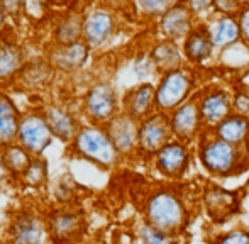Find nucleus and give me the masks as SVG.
<instances>
[{
	"label": "nucleus",
	"instance_id": "1",
	"mask_svg": "<svg viewBox=\"0 0 249 244\" xmlns=\"http://www.w3.org/2000/svg\"><path fill=\"white\" fill-rule=\"evenodd\" d=\"M142 221L178 238L188 226V209L178 192L170 187L153 190L142 204Z\"/></svg>",
	"mask_w": 249,
	"mask_h": 244
},
{
	"label": "nucleus",
	"instance_id": "2",
	"mask_svg": "<svg viewBox=\"0 0 249 244\" xmlns=\"http://www.w3.org/2000/svg\"><path fill=\"white\" fill-rule=\"evenodd\" d=\"M68 155L80 161L90 163L104 172L117 168L122 163L105 125L83 122L75 139L68 146Z\"/></svg>",
	"mask_w": 249,
	"mask_h": 244
},
{
	"label": "nucleus",
	"instance_id": "3",
	"mask_svg": "<svg viewBox=\"0 0 249 244\" xmlns=\"http://www.w3.org/2000/svg\"><path fill=\"white\" fill-rule=\"evenodd\" d=\"M202 136L203 138H200L198 141V159L207 173L227 178L246 168L248 151L215 138L210 131L209 134L203 131Z\"/></svg>",
	"mask_w": 249,
	"mask_h": 244
},
{
	"label": "nucleus",
	"instance_id": "4",
	"mask_svg": "<svg viewBox=\"0 0 249 244\" xmlns=\"http://www.w3.org/2000/svg\"><path fill=\"white\" fill-rule=\"evenodd\" d=\"M78 110L83 122L105 125L122 112L121 95L110 80H92L80 95Z\"/></svg>",
	"mask_w": 249,
	"mask_h": 244
},
{
	"label": "nucleus",
	"instance_id": "5",
	"mask_svg": "<svg viewBox=\"0 0 249 244\" xmlns=\"http://www.w3.org/2000/svg\"><path fill=\"white\" fill-rule=\"evenodd\" d=\"M119 33L117 12L108 3L83 5V41L90 50L102 51L114 41Z\"/></svg>",
	"mask_w": 249,
	"mask_h": 244
},
{
	"label": "nucleus",
	"instance_id": "6",
	"mask_svg": "<svg viewBox=\"0 0 249 244\" xmlns=\"http://www.w3.org/2000/svg\"><path fill=\"white\" fill-rule=\"evenodd\" d=\"M194 87V73L185 66L160 75L156 83V112L170 116L192 99Z\"/></svg>",
	"mask_w": 249,
	"mask_h": 244
},
{
	"label": "nucleus",
	"instance_id": "7",
	"mask_svg": "<svg viewBox=\"0 0 249 244\" xmlns=\"http://www.w3.org/2000/svg\"><path fill=\"white\" fill-rule=\"evenodd\" d=\"M44 217L48 236L54 244H76L85 234V215L76 205H53Z\"/></svg>",
	"mask_w": 249,
	"mask_h": 244
},
{
	"label": "nucleus",
	"instance_id": "8",
	"mask_svg": "<svg viewBox=\"0 0 249 244\" xmlns=\"http://www.w3.org/2000/svg\"><path fill=\"white\" fill-rule=\"evenodd\" d=\"M48 236L46 217L31 209H22L9 217L2 232V244H44Z\"/></svg>",
	"mask_w": 249,
	"mask_h": 244
},
{
	"label": "nucleus",
	"instance_id": "9",
	"mask_svg": "<svg viewBox=\"0 0 249 244\" xmlns=\"http://www.w3.org/2000/svg\"><path fill=\"white\" fill-rule=\"evenodd\" d=\"M54 141L56 139L44 119L41 107L33 105L24 109L16 142L26 148L33 156H44Z\"/></svg>",
	"mask_w": 249,
	"mask_h": 244
},
{
	"label": "nucleus",
	"instance_id": "10",
	"mask_svg": "<svg viewBox=\"0 0 249 244\" xmlns=\"http://www.w3.org/2000/svg\"><path fill=\"white\" fill-rule=\"evenodd\" d=\"M39 107L54 139L68 148L83 124L80 110L63 100H46Z\"/></svg>",
	"mask_w": 249,
	"mask_h": 244
},
{
	"label": "nucleus",
	"instance_id": "11",
	"mask_svg": "<svg viewBox=\"0 0 249 244\" xmlns=\"http://www.w3.org/2000/svg\"><path fill=\"white\" fill-rule=\"evenodd\" d=\"M92 54L93 51L83 39L65 46L48 44L44 48V56L58 76H75L82 73L92 61Z\"/></svg>",
	"mask_w": 249,
	"mask_h": 244
},
{
	"label": "nucleus",
	"instance_id": "12",
	"mask_svg": "<svg viewBox=\"0 0 249 244\" xmlns=\"http://www.w3.org/2000/svg\"><path fill=\"white\" fill-rule=\"evenodd\" d=\"M170 116L154 112L139 122L138 156L142 159H153L170 141H173Z\"/></svg>",
	"mask_w": 249,
	"mask_h": 244
},
{
	"label": "nucleus",
	"instance_id": "13",
	"mask_svg": "<svg viewBox=\"0 0 249 244\" xmlns=\"http://www.w3.org/2000/svg\"><path fill=\"white\" fill-rule=\"evenodd\" d=\"M83 5L85 3L63 5V10L54 14L48 36L51 46H65L83 39Z\"/></svg>",
	"mask_w": 249,
	"mask_h": 244
},
{
	"label": "nucleus",
	"instance_id": "14",
	"mask_svg": "<svg viewBox=\"0 0 249 244\" xmlns=\"http://www.w3.org/2000/svg\"><path fill=\"white\" fill-rule=\"evenodd\" d=\"M241 193L227 190L220 185H205L202 192V204L205 214L213 224L231 221L241 210Z\"/></svg>",
	"mask_w": 249,
	"mask_h": 244
},
{
	"label": "nucleus",
	"instance_id": "15",
	"mask_svg": "<svg viewBox=\"0 0 249 244\" xmlns=\"http://www.w3.org/2000/svg\"><path fill=\"white\" fill-rule=\"evenodd\" d=\"M29 61L27 48L16 37L5 34L0 43V90L14 88L24 66Z\"/></svg>",
	"mask_w": 249,
	"mask_h": 244
},
{
	"label": "nucleus",
	"instance_id": "16",
	"mask_svg": "<svg viewBox=\"0 0 249 244\" xmlns=\"http://www.w3.org/2000/svg\"><path fill=\"white\" fill-rule=\"evenodd\" d=\"M192 153L188 144L181 141H170L153 158L154 170L168 180H180L190 168Z\"/></svg>",
	"mask_w": 249,
	"mask_h": 244
},
{
	"label": "nucleus",
	"instance_id": "17",
	"mask_svg": "<svg viewBox=\"0 0 249 244\" xmlns=\"http://www.w3.org/2000/svg\"><path fill=\"white\" fill-rule=\"evenodd\" d=\"M171 132L177 141L190 144L192 141L203 134V122L198 109V97H192L187 104L178 107L170 114Z\"/></svg>",
	"mask_w": 249,
	"mask_h": 244
},
{
	"label": "nucleus",
	"instance_id": "18",
	"mask_svg": "<svg viewBox=\"0 0 249 244\" xmlns=\"http://www.w3.org/2000/svg\"><path fill=\"white\" fill-rule=\"evenodd\" d=\"M195 20L197 17L194 16L187 2H175L158 20V31L163 39L178 43L180 39L185 41L190 31L197 26Z\"/></svg>",
	"mask_w": 249,
	"mask_h": 244
},
{
	"label": "nucleus",
	"instance_id": "19",
	"mask_svg": "<svg viewBox=\"0 0 249 244\" xmlns=\"http://www.w3.org/2000/svg\"><path fill=\"white\" fill-rule=\"evenodd\" d=\"M108 136L114 142L115 149L122 159H131L138 156V136H139V122L127 114L121 112L110 122L105 124Z\"/></svg>",
	"mask_w": 249,
	"mask_h": 244
},
{
	"label": "nucleus",
	"instance_id": "20",
	"mask_svg": "<svg viewBox=\"0 0 249 244\" xmlns=\"http://www.w3.org/2000/svg\"><path fill=\"white\" fill-rule=\"evenodd\" d=\"M198 109L202 116L203 129L213 131L222 121H226L231 114H234L232 109V95L224 88H212L203 92V95L198 97Z\"/></svg>",
	"mask_w": 249,
	"mask_h": 244
},
{
	"label": "nucleus",
	"instance_id": "21",
	"mask_svg": "<svg viewBox=\"0 0 249 244\" xmlns=\"http://www.w3.org/2000/svg\"><path fill=\"white\" fill-rule=\"evenodd\" d=\"M56 71L53 70L50 61L46 60L44 53L41 56H29V61L24 66L22 73L17 78V83L14 88L20 90L26 93H41L46 92L53 85L56 78Z\"/></svg>",
	"mask_w": 249,
	"mask_h": 244
},
{
	"label": "nucleus",
	"instance_id": "22",
	"mask_svg": "<svg viewBox=\"0 0 249 244\" xmlns=\"http://www.w3.org/2000/svg\"><path fill=\"white\" fill-rule=\"evenodd\" d=\"M122 112L138 122L156 112V85L151 82L136 83L121 97Z\"/></svg>",
	"mask_w": 249,
	"mask_h": 244
},
{
	"label": "nucleus",
	"instance_id": "23",
	"mask_svg": "<svg viewBox=\"0 0 249 244\" xmlns=\"http://www.w3.org/2000/svg\"><path fill=\"white\" fill-rule=\"evenodd\" d=\"M24 109L16 102L9 90H0V146H9L17 141L20 117Z\"/></svg>",
	"mask_w": 249,
	"mask_h": 244
},
{
	"label": "nucleus",
	"instance_id": "24",
	"mask_svg": "<svg viewBox=\"0 0 249 244\" xmlns=\"http://www.w3.org/2000/svg\"><path fill=\"white\" fill-rule=\"evenodd\" d=\"M215 50H227L241 41V26L237 16H219L205 22Z\"/></svg>",
	"mask_w": 249,
	"mask_h": 244
},
{
	"label": "nucleus",
	"instance_id": "25",
	"mask_svg": "<svg viewBox=\"0 0 249 244\" xmlns=\"http://www.w3.org/2000/svg\"><path fill=\"white\" fill-rule=\"evenodd\" d=\"M213 43L210 39L209 29H207L205 22H200L194 29L190 31L183 41V58L192 65H200V63L207 61L213 54Z\"/></svg>",
	"mask_w": 249,
	"mask_h": 244
},
{
	"label": "nucleus",
	"instance_id": "26",
	"mask_svg": "<svg viewBox=\"0 0 249 244\" xmlns=\"http://www.w3.org/2000/svg\"><path fill=\"white\" fill-rule=\"evenodd\" d=\"M33 159L34 156L26 148H22L19 142H12V144L2 148L0 172L5 173V176H9L12 182L17 183L20 180V176L24 175V172L29 168Z\"/></svg>",
	"mask_w": 249,
	"mask_h": 244
},
{
	"label": "nucleus",
	"instance_id": "27",
	"mask_svg": "<svg viewBox=\"0 0 249 244\" xmlns=\"http://www.w3.org/2000/svg\"><path fill=\"white\" fill-rule=\"evenodd\" d=\"M149 58L153 60L158 73L163 75L171 70H178L183 65V51L180 50L178 43L168 39H161L153 44V48L148 51Z\"/></svg>",
	"mask_w": 249,
	"mask_h": 244
},
{
	"label": "nucleus",
	"instance_id": "28",
	"mask_svg": "<svg viewBox=\"0 0 249 244\" xmlns=\"http://www.w3.org/2000/svg\"><path fill=\"white\" fill-rule=\"evenodd\" d=\"M212 132L215 138L236 146L243 148L249 141V117L239 116V114H231L226 121H222Z\"/></svg>",
	"mask_w": 249,
	"mask_h": 244
},
{
	"label": "nucleus",
	"instance_id": "29",
	"mask_svg": "<svg viewBox=\"0 0 249 244\" xmlns=\"http://www.w3.org/2000/svg\"><path fill=\"white\" fill-rule=\"evenodd\" d=\"M50 163L44 156H34L29 168L24 172L20 180L17 182L20 188H26L31 192H41L50 185Z\"/></svg>",
	"mask_w": 249,
	"mask_h": 244
},
{
	"label": "nucleus",
	"instance_id": "30",
	"mask_svg": "<svg viewBox=\"0 0 249 244\" xmlns=\"http://www.w3.org/2000/svg\"><path fill=\"white\" fill-rule=\"evenodd\" d=\"M54 5L43 0H24V20L29 24H50L54 17Z\"/></svg>",
	"mask_w": 249,
	"mask_h": 244
},
{
	"label": "nucleus",
	"instance_id": "31",
	"mask_svg": "<svg viewBox=\"0 0 249 244\" xmlns=\"http://www.w3.org/2000/svg\"><path fill=\"white\" fill-rule=\"evenodd\" d=\"M53 200L54 205H75V200L78 197L75 180L70 175H61L53 185Z\"/></svg>",
	"mask_w": 249,
	"mask_h": 244
},
{
	"label": "nucleus",
	"instance_id": "32",
	"mask_svg": "<svg viewBox=\"0 0 249 244\" xmlns=\"http://www.w3.org/2000/svg\"><path fill=\"white\" fill-rule=\"evenodd\" d=\"M136 232H138V239L141 244H175V241H177V238L153 227L146 221L139 222Z\"/></svg>",
	"mask_w": 249,
	"mask_h": 244
},
{
	"label": "nucleus",
	"instance_id": "33",
	"mask_svg": "<svg viewBox=\"0 0 249 244\" xmlns=\"http://www.w3.org/2000/svg\"><path fill=\"white\" fill-rule=\"evenodd\" d=\"M175 2L171 0H141V2H136L134 7L138 9L139 14H142L144 17L149 19L160 20L163 17V14L173 5Z\"/></svg>",
	"mask_w": 249,
	"mask_h": 244
},
{
	"label": "nucleus",
	"instance_id": "34",
	"mask_svg": "<svg viewBox=\"0 0 249 244\" xmlns=\"http://www.w3.org/2000/svg\"><path fill=\"white\" fill-rule=\"evenodd\" d=\"M132 71H134L136 78L139 80L138 83H144V82H149V78L158 73L156 66H154L153 60L149 58V53H142L136 58V61L132 63Z\"/></svg>",
	"mask_w": 249,
	"mask_h": 244
},
{
	"label": "nucleus",
	"instance_id": "35",
	"mask_svg": "<svg viewBox=\"0 0 249 244\" xmlns=\"http://www.w3.org/2000/svg\"><path fill=\"white\" fill-rule=\"evenodd\" d=\"M213 244H249V231L246 229H232L220 234Z\"/></svg>",
	"mask_w": 249,
	"mask_h": 244
},
{
	"label": "nucleus",
	"instance_id": "36",
	"mask_svg": "<svg viewBox=\"0 0 249 244\" xmlns=\"http://www.w3.org/2000/svg\"><path fill=\"white\" fill-rule=\"evenodd\" d=\"M232 109L234 114L249 117V90L237 88L232 95Z\"/></svg>",
	"mask_w": 249,
	"mask_h": 244
},
{
	"label": "nucleus",
	"instance_id": "37",
	"mask_svg": "<svg viewBox=\"0 0 249 244\" xmlns=\"http://www.w3.org/2000/svg\"><path fill=\"white\" fill-rule=\"evenodd\" d=\"M2 5L10 24L24 20V0H2Z\"/></svg>",
	"mask_w": 249,
	"mask_h": 244
},
{
	"label": "nucleus",
	"instance_id": "38",
	"mask_svg": "<svg viewBox=\"0 0 249 244\" xmlns=\"http://www.w3.org/2000/svg\"><path fill=\"white\" fill-rule=\"evenodd\" d=\"M243 5L244 3L234 2V0H220V2H213V10L219 16H239Z\"/></svg>",
	"mask_w": 249,
	"mask_h": 244
},
{
	"label": "nucleus",
	"instance_id": "39",
	"mask_svg": "<svg viewBox=\"0 0 249 244\" xmlns=\"http://www.w3.org/2000/svg\"><path fill=\"white\" fill-rule=\"evenodd\" d=\"M237 19H239V26H241V39L249 48V2L243 5Z\"/></svg>",
	"mask_w": 249,
	"mask_h": 244
},
{
	"label": "nucleus",
	"instance_id": "40",
	"mask_svg": "<svg viewBox=\"0 0 249 244\" xmlns=\"http://www.w3.org/2000/svg\"><path fill=\"white\" fill-rule=\"evenodd\" d=\"M188 7H190V10L194 12L195 17H200L203 16L205 12H213L215 14V10H213V2H187Z\"/></svg>",
	"mask_w": 249,
	"mask_h": 244
},
{
	"label": "nucleus",
	"instance_id": "41",
	"mask_svg": "<svg viewBox=\"0 0 249 244\" xmlns=\"http://www.w3.org/2000/svg\"><path fill=\"white\" fill-rule=\"evenodd\" d=\"M10 20L9 17H7L5 10H3V5H2V0H0V36H5V34H9V26Z\"/></svg>",
	"mask_w": 249,
	"mask_h": 244
},
{
	"label": "nucleus",
	"instance_id": "42",
	"mask_svg": "<svg viewBox=\"0 0 249 244\" xmlns=\"http://www.w3.org/2000/svg\"><path fill=\"white\" fill-rule=\"evenodd\" d=\"M0 155H2V146H0Z\"/></svg>",
	"mask_w": 249,
	"mask_h": 244
},
{
	"label": "nucleus",
	"instance_id": "43",
	"mask_svg": "<svg viewBox=\"0 0 249 244\" xmlns=\"http://www.w3.org/2000/svg\"><path fill=\"white\" fill-rule=\"evenodd\" d=\"M0 43H2V36H0Z\"/></svg>",
	"mask_w": 249,
	"mask_h": 244
}]
</instances>
